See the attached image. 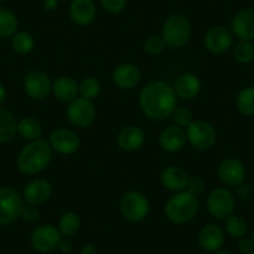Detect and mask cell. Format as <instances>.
Wrapping results in <instances>:
<instances>
[{"mask_svg": "<svg viewBox=\"0 0 254 254\" xmlns=\"http://www.w3.org/2000/svg\"><path fill=\"white\" fill-rule=\"evenodd\" d=\"M138 102L143 115L153 121H162L171 117L177 107V95L173 86L166 81H151L142 87Z\"/></svg>", "mask_w": 254, "mask_h": 254, "instance_id": "1", "label": "cell"}, {"mask_svg": "<svg viewBox=\"0 0 254 254\" xmlns=\"http://www.w3.org/2000/svg\"><path fill=\"white\" fill-rule=\"evenodd\" d=\"M53 148L49 141L39 138L26 143L16 160L19 171L24 175L34 176L43 172L51 162Z\"/></svg>", "mask_w": 254, "mask_h": 254, "instance_id": "2", "label": "cell"}, {"mask_svg": "<svg viewBox=\"0 0 254 254\" xmlns=\"http://www.w3.org/2000/svg\"><path fill=\"white\" fill-rule=\"evenodd\" d=\"M199 211L197 196L187 190L176 192L165 206V216L171 223L186 224L193 221Z\"/></svg>", "mask_w": 254, "mask_h": 254, "instance_id": "3", "label": "cell"}, {"mask_svg": "<svg viewBox=\"0 0 254 254\" xmlns=\"http://www.w3.org/2000/svg\"><path fill=\"white\" fill-rule=\"evenodd\" d=\"M192 35V25L188 18L182 14H173L168 16L162 26L161 36L166 45L171 49H182L187 45Z\"/></svg>", "mask_w": 254, "mask_h": 254, "instance_id": "4", "label": "cell"}, {"mask_svg": "<svg viewBox=\"0 0 254 254\" xmlns=\"http://www.w3.org/2000/svg\"><path fill=\"white\" fill-rule=\"evenodd\" d=\"M120 211L126 221L138 223L147 218L150 213V202L147 197L138 190H130L121 197Z\"/></svg>", "mask_w": 254, "mask_h": 254, "instance_id": "5", "label": "cell"}, {"mask_svg": "<svg viewBox=\"0 0 254 254\" xmlns=\"http://www.w3.org/2000/svg\"><path fill=\"white\" fill-rule=\"evenodd\" d=\"M24 206V198L18 190L8 186L0 187V226L18 221Z\"/></svg>", "mask_w": 254, "mask_h": 254, "instance_id": "6", "label": "cell"}, {"mask_svg": "<svg viewBox=\"0 0 254 254\" xmlns=\"http://www.w3.org/2000/svg\"><path fill=\"white\" fill-rule=\"evenodd\" d=\"M236 207V199L229 190L217 187L209 192L207 197V208L209 214L218 221H224L232 216Z\"/></svg>", "mask_w": 254, "mask_h": 254, "instance_id": "7", "label": "cell"}, {"mask_svg": "<svg viewBox=\"0 0 254 254\" xmlns=\"http://www.w3.org/2000/svg\"><path fill=\"white\" fill-rule=\"evenodd\" d=\"M187 140L190 146L198 151H208L217 141L214 127L204 120H194L187 127Z\"/></svg>", "mask_w": 254, "mask_h": 254, "instance_id": "8", "label": "cell"}, {"mask_svg": "<svg viewBox=\"0 0 254 254\" xmlns=\"http://www.w3.org/2000/svg\"><path fill=\"white\" fill-rule=\"evenodd\" d=\"M63 234L60 233L59 228L53 224H41L36 227L30 236L31 247L35 249L38 253L48 254L53 253L56 249H59Z\"/></svg>", "mask_w": 254, "mask_h": 254, "instance_id": "9", "label": "cell"}, {"mask_svg": "<svg viewBox=\"0 0 254 254\" xmlns=\"http://www.w3.org/2000/svg\"><path fill=\"white\" fill-rule=\"evenodd\" d=\"M96 107L94 102L84 97H77L69 104L66 117L72 126L77 128H87L96 120Z\"/></svg>", "mask_w": 254, "mask_h": 254, "instance_id": "10", "label": "cell"}, {"mask_svg": "<svg viewBox=\"0 0 254 254\" xmlns=\"http://www.w3.org/2000/svg\"><path fill=\"white\" fill-rule=\"evenodd\" d=\"M53 82L46 72L41 70H30L24 77V91L30 99L43 101L51 94Z\"/></svg>", "mask_w": 254, "mask_h": 254, "instance_id": "11", "label": "cell"}, {"mask_svg": "<svg viewBox=\"0 0 254 254\" xmlns=\"http://www.w3.org/2000/svg\"><path fill=\"white\" fill-rule=\"evenodd\" d=\"M203 45L211 54L222 55L233 46V33L226 26H213L204 34Z\"/></svg>", "mask_w": 254, "mask_h": 254, "instance_id": "12", "label": "cell"}, {"mask_svg": "<svg viewBox=\"0 0 254 254\" xmlns=\"http://www.w3.org/2000/svg\"><path fill=\"white\" fill-rule=\"evenodd\" d=\"M49 143L54 152L60 155H72L80 148V137L75 131L67 127H60L50 133Z\"/></svg>", "mask_w": 254, "mask_h": 254, "instance_id": "13", "label": "cell"}, {"mask_svg": "<svg viewBox=\"0 0 254 254\" xmlns=\"http://www.w3.org/2000/svg\"><path fill=\"white\" fill-rule=\"evenodd\" d=\"M217 173H218L221 182L223 185L229 186V187H237L238 185L243 183L247 176V171L243 162L234 157L224 158L219 163Z\"/></svg>", "mask_w": 254, "mask_h": 254, "instance_id": "14", "label": "cell"}, {"mask_svg": "<svg viewBox=\"0 0 254 254\" xmlns=\"http://www.w3.org/2000/svg\"><path fill=\"white\" fill-rule=\"evenodd\" d=\"M53 196V186L45 178H35L25 186L23 192L24 202L31 206H41Z\"/></svg>", "mask_w": 254, "mask_h": 254, "instance_id": "15", "label": "cell"}, {"mask_svg": "<svg viewBox=\"0 0 254 254\" xmlns=\"http://www.w3.org/2000/svg\"><path fill=\"white\" fill-rule=\"evenodd\" d=\"M142 79V72L135 64L125 63L115 67L112 72V81L120 90H133Z\"/></svg>", "mask_w": 254, "mask_h": 254, "instance_id": "16", "label": "cell"}, {"mask_svg": "<svg viewBox=\"0 0 254 254\" xmlns=\"http://www.w3.org/2000/svg\"><path fill=\"white\" fill-rule=\"evenodd\" d=\"M232 33L239 40H254V9H242L232 19Z\"/></svg>", "mask_w": 254, "mask_h": 254, "instance_id": "17", "label": "cell"}, {"mask_svg": "<svg viewBox=\"0 0 254 254\" xmlns=\"http://www.w3.org/2000/svg\"><path fill=\"white\" fill-rule=\"evenodd\" d=\"M187 132L183 127L171 125L160 135V146L165 152L176 153L183 150L187 143Z\"/></svg>", "mask_w": 254, "mask_h": 254, "instance_id": "18", "label": "cell"}, {"mask_svg": "<svg viewBox=\"0 0 254 254\" xmlns=\"http://www.w3.org/2000/svg\"><path fill=\"white\" fill-rule=\"evenodd\" d=\"M199 247L207 253H214L219 251L224 243V231L218 224L209 223L202 227L197 237Z\"/></svg>", "mask_w": 254, "mask_h": 254, "instance_id": "19", "label": "cell"}, {"mask_svg": "<svg viewBox=\"0 0 254 254\" xmlns=\"http://www.w3.org/2000/svg\"><path fill=\"white\" fill-rule=\"evenodd\" d=\"M146 140L145 132L138 126L131 125V126L124 127L119 132L116 138V143L120 150L125 152H135L143 146Z\"/></svg>", "mask_w": 254, "mask_h": 254, "instance_id": "20", "label": "cell"}, {"mask_svg": "<svg viewBox=\"0 0 254 254\" xmlns=\"http://www.w3.org/2000/svg\"><path fill=\"white\" fill-rule=\"evenodd\" d=\"M94 0H71L69 6L70 19L79 26H87L96 18Z\"/></svg>", "mask_w": 254, "mask_h": 254, "instance_id": "21", "label": "cell"}, {"mask_svg": "<svg viewBox=\"0 0 254 254\" xmlns=\"http://www.w3.org/2000/svg\"><path fill=\"white\" fill-rule=\"evenodd\" d=\"M202 89V82L197 75L192 72H185L180 75L173 85L177 97L182 100H193L199 95Z\"/></svg>", "mask_w": 254, "mask_h": 254, "instance_id": "22", "label": "cell"}, {"mask_svg": "<svg viewBox=\"0 0 254 254\" xmlns=\"http://www.w3.org/2000/svg\"><path fill=\"white\" fill-rule=\"evenodd\" d=\"M161 183L171 192L185 190L188 183V173L180 166H168L161 172Z\"/></svg>", "mask_w": 254, "mask_h": 254, "instance_id": "23", "label": "cell"}, {"mask_svg": "<svg viewBox=\"0 0 254 254\" xmlns=\"http://www.w3.org/2000/svg\"><path fill=\"white\" fill-rule=\"evenodd\" d=\"M51 94L61 102H71L79 96V84L70 76H60L53 82Z\"/></svg>", "mask_w": 254, "mask_h": 254, "instance_id": "24", "label": "cell"}, {"mask_svg": "<svg viewBox=\"0 0 254 254\" xmlns=\"http://www.w3.org/2000/svg\"><path fill=\"white\" fill-rule=\"evenodd\" d=\"M18 120L9 110L0 107V143H8L18 133Z\"/></svg>", "mask_w": 254, "mask_h": 254, "instance_id": "25", "label": "cell"}, {"mask_svg": "<svg viewBox=\"0 0 254 254\" xmlns=\"http://www.w3.org/2000/svg\"><path fill=\"white\" fill-rule=\"evenodd\" d=\"M18 133L29 142L39 140L43 135V126L34 117H24L18 122Z\"/></svg>", "mask_w": 254, "mask_h": 254, "instance_id": "26", "label": "cell"}, {"mask_svg": "<svg viewBox=\"0 0 254 254\" xmlns=\"http://www.w3.org/2000/svg\"><path fill=\"white\" fill-rule=\"evenodd\" d=\"M58 228L63 237H74L81 228V219L75 212H65L58 221Z\"/></svg>", "mask_w": 254, "mask_h": 254, "instance_id": "27", "label": "cell"}, {"mask_svg": "<svg viewBox=\"0 0 254 254\" xmlns=\"http://www.w3.org/2000/svg\"><path fill=\"white\" fill-rule=\"evenodd\" d=\"M19 20L15 14L5 8H0V39L11 38L18 31Z\"/></svg>", "mask_w": 254, "mask_h": 254, "instance_id": "28", "label": "cell"}, {"mask_svg": "<svg viewBox=\"0 0 254 254\" xmlns=\"http://www.w3.org/2000/svg\"><path fill=\"white\" fill-rule=\"evenodd\" d=\"M223 231L228 234L229 237L236 239H241L247 236L248 232V224L247 221L241 216L237 214H232L228 218L224 219Z\"/></svg>", "mask_w": 254, "mask_h": 254, "instance_id": "29", "label": "cell"}, {"mask_svg": "<svg viewBox=\"0 0 254 254\" xmlns=\"http://www.w3.org/2000/svg\"><path fill=\"white\" fill-rule=\"evenodd\" d=\"M11 48L19 55H26L34 50L35 46V40L33 36L26 31H16L11 36Z\"/></svg>", "mask_w": 254, "mask_h": 254, "instance_id": "30", "label": "cell"}, {"mask_svg": "<svg viewBox=\"0 0 254 254\" xmlns=\"http://www.w3.org/2000/svg\"><path fill=\"white\" fill-rule=\"evenodd\" d=\"M237 109L244 116H254V87H244L237 96Z\"/></svg>", "mask_w": 254, "mask_h": 254, "instance_id": "31", "label": "cell"}, {"mask_svg": "<svg viewBox=\"0 0 254 254\" xmlns=\"http://www.w3.org/2000/svg\"><path fill=\"white\" fill-rule=\"evenodd\" d=\"M101 94V84L95 77H85L79 84V95L80 97L94 101Z\"/></svg>", "mask_w": 254, "mask_h": 254, "instance_id": "32", "label": "cell"}, {"mask_svg": "<svg viewBox=\"0 0 254 254\" xmlns=\"http://www.w3.org/2000/svg\"><path fill=\"white\" fill-rule=\"evenodd\" d=\"M233 56L237 63L249 64L254 60V45L252 41L239 40L233 46Z\"/></svg>", "mask_w": 254, "mask_h": 254, "instance_id": "33", "label": "cell"}, {"mask_svg": "<svg viewBox=\"0 0 254 254\" xmlns=\"http://www.w3.org/2000/svg\"><path fill=\"white\" fill-rule=\"evenodd\" d=\"M171 117H172L175 125H177V126L180 127H183V128H185V127L187 128V127L194 121L193 114L190 112V110L183 106L176 107V109L173 110Z\"/></svg>", "mask_w": 254, "mask_h": 254, "instance_id": "34", "label": "cell"}, {"mask_svg": "<svg viewBox=\"0 0 254 254\" xmlns=\"http://www.w3.org/2000/svg\"><path fill=\"white\" fill-rule=\"evenodd\" d=\"M166 48H167V45H166L165 40L161 35H151L143 43V49L150 55H160Z\"/></svg>", "mask_w": 254, "mask_h": 254, "instance_id": "35", "label": "cell"}, {"mask_svg": "<svg viewBox=\"0 0 254 254\" xmlns=\"http://www.w3.org/2000/svg\"><path fill=\"white\" fill-rule=\"evenodd\" d=\"M104 10H106L109 14L116 15V14L122 13L126 9L128 0H100Z\"/></svg>", "mask_w": 254, "mask_h": 254, "instance_id": "36", "label": "cell"}, {"mask_svg": "<svg viewBox=\"0 0 254 254\" xmlns=\"http://www.w3.org/2000/svg\"><path fill=\"white\" fill-rule=\"evenodd\" d=\"M186 190L194 196H198L206 190V181L202 176H192L188 178V183Z\"/></svg>", "mask_w": 254, "mask_h": 254, "instance_id": "37", "label": "cell"}, {"mask_svg": "<svg viewBox=\"0 0 254 254\" xmlns=\"http://www.w3.org/2000/svg\"><path fill=\"white\" fill-rule=\"evenodd\" d=\"M39 218H40V212H39L38 207L31 206V204H28V206L23 207L20 213V219H23V222H25V223L28 224H31L38 222Z\"/></svg>", "mask_w": 254, "mask_h": 254, "instance_id": "38", "label": "cell"}, {"mask_svg": "<svg viewBox=\"0 0 254 254\" xmlns=\"http://www.w3.org/2000/svg\"><path fill=\"white\" fill-rule=\"evenodd\" d=\"M236 194L242 201H248V199H251L252 194H253V190H252L251 186L243 182L236 187Z\"/></svg>", "mask_w": 254, "mask_h": 254, "instance_id": "39", "label": "cell"}, {"mask_svg": "<svg viewBox=\"0 0 254 254\" xmlns=\"http://www.w3.org/2000/svg\"><path fill=\"white\" fill-rule=\"evenodd\" d=\"M238 249H239V252H241L242 254L251 253V252L254 249V246H253V242H252V239L246 238V237H243V238L239 239Z\"/></svg>", "mask_w": 254, "mask_h": 254, "instance_id": "40", "label": "cell"}, {"mask_svg": "<svg viewBox=\"0 0 254 254\" xmlns=\"http://www.w3.org/2000/svg\"><path fill=\"white\" fill-rule=\"evenodd\" d=\"M59 251L63 254H71L74 251V244L69 241V239H61L60 244H59Z\"/></svg>", "mask_w": 254, "mask_h": 254, "instance_id": "41", "label": "cell"}, {"mask_svg": "<svg viewBox=\"0 0 254 254\" xmlns=\"http://www.w3.org/2000/svg\"><path fill=\"white\" fill-rule=\"evenodd\" d=\"M59 3H60V0H44V9H45V11L51 13L58 8Z\"/></svg>", "mask_w": 254, "mask_h": 254, "instance_id": "42", "label": "cell"}, {"mask_svg": "<svg viewBox=\"0 0 254 254\" xmlns=\"http://www.w3.org/2000/svg\"><path fill=\"white\" fill-rule=\"evenodd\" d=\"M80 254H97V248L95 244L86 243L80 249Z\"/></svg>", "mask_w": 254, "mask_h": 254, "instance_id": "43", "label": "cell"}, {"mask_svg": "<svg viewBox=\"0 0 254 254\" xmlns=\"http://www.w3.org/2000/svg\"><path fill=\"white\" fill-rule=\"evenodd\" d=\"M6 95H8V94H6L5 86H4V85L1 84V82H0V107L3 106L4 102H5Z\"/></svg>", "mask_w": 254, "mask_h": 254, "instance_id": "44", "label": "cell"}, {"mask_svg": "<svg viewBox=\"0 0 254 254\" xmlns=\"http://www.w3.org/2000/svg\"><path fill=\"white\" fill-rule=\"evenodd\" d=\"M212 254H233V253L229 251H222V249H219V251L214 252V253H212Z\"/></svg>", "mask_w": 254, "mask_h": 254, "instance_id": "45", "label": "cell"}, {"mask_svg": "<svg viewBox=\"0 0 254 254\" xmlns=\"http://www.w3.org/2000/svg\"><path fill=\"white\" fill-rule=\"evenodd\" d=\"M251 239H252V242H253V246H254V231H253V233H252Z\"/></svg>", "mask_w": 254, "mask_h": 254, "instance_id": "46", "label": "cell"}, {"mask_svg": "<svg viewBox=\"0 0 254 254\" xmlns=\"http://www.w3.org/2000/svg\"><path fill=\"white\" fill-rule=\"evenodd\" d=\"M252 86L254 87V77H253V81H252Z\"/></svg>", "mask_w": 254, "mask_h": 254, "instance_id": "47", "label": "cell"}, {"mask_svg": "<svg viewBox=\"0 0 254 254\" xmlns=\"http://www.w3.org/2000/svg\"><path fill=\"white\" fill-rule=\"evenodd\" d=\"M248 254H254V249H253V251L251 252V253H248Z\"/></svg>", "mask_w": 254, "mask_h": 254, "instance_id": "48", "label": "cell"}, {"mask_svg": "<svg viewBox=\"0 0 254 254\" xmlns=\"http://www.w3.org/2000/svg\"><path fill=\"white\" fill-rule=\"evenodd\" d=\"M3 1H4V0H0V4H1V3H3Z\"/></svg>", "mask_w": 254, "mask_h": 254, "instance_id": "49", "label": "cell"}, {"mask_svg": "<svg viewBox=\"0 0 254 254\" xmlns=\"http://www.w3.org/2000/svg\"><path fill=\"white\" fill-rule=\"evenodd\" d=\"M71 254H72V253H71Z\"/></svg>", "mask_w": 254, "mask_h": 254, "instance_id": "50", "label": "cell"}]
</instances>
